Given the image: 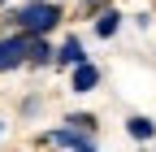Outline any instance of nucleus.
Masks as SVG:
<instances>
[{
    "instance_id": "5",
    "label": "nucleus",
    "mask_w": 156,
    "mask_h": 152,
    "mask_svg": "<svg viewBox=\"0 0 156 152\" xmlns=\"http://www.w3.org/2000/svg\"><path fill=\"white\" fill-rule=\"evenodd\" d=\"M69 83H74V91H91L95 83H100V70L87 65V61H78V65H74V74H69Z\"/></svg>"
},
{
    "instance_id": "1",
    "label": "nucleus",
    "mask_w": 156,
    "mask_h": 152,
    "mask_svg": "<svg viewBox=\"0 0 156 152\" xmlns=\"http://www.w3.org/2000/svg\"><path fill=\"white\" fill-rule=\"evenodd\" d=\"M13 22L22 26V31H30V35H48L56 22H61V9H56L52 0H30V5L13 17Z\"/></svg>"
},
{
    "instance_id": "4",
    "label": "nucleus",
    "mask_w": 156,
    "mask_h": 152,
    "mask_svg": "<svg viewBox=\"0 0 156 152\" xmlns=\"http://www.w3.org/2000/svg\"><path fill=\"white\" fill-rule=\"evenodd\" d=\"M78 61H87V52H83V39H78V35H69V39L56 48V61H52V65H69V70H74Z\"/></svg>"
},
{
    "instance_id": "8",
    "label": "nucleus",
    "mask_w": 156,
    "mask_h": 152,
    "mask_svg": "<svg viewBox=\"0 0 156 152\" xmlns=\"http://www.w3.org/2000/svg\"><path fill=\"white\" fill-rule=\"evenodd\" d=\"M0 5H5V0H0Z\"/></svg>"
},
{
    "instance_id": "3",
    "label": "nucleus",
    "mask_w": 156,
    "mask_h": 152,
    "mask_svg": "<svg viewBox=\"0 0 156 152\" xmlns=\"http://www.w3.org/2000/svg\"><path fill=\"white\" fill-rule=\"evenodd\" d=\"M48 143H61V148H83V152H91L95 148V135H91V130L87 126H65V130H52V135H48Z\"/></svg>"
},
{
    "instance_id": "2",
    "label": "nucleus",
    "mask_w": 156,
    "mask_h": 152,
    "mask_svg": "<svg viewBox=\"0 0 156 152\" xmlns=\"http://www.w3.org/2000/svg\"><path fill=\"white\" fill-rule=\"evenodd\" d=\"M30 44H35V35H30V31H22V35H9V39H0V70L30 65Z\"/></svg>"
},
{
    "instance_id": "6",
    "label": "nucleus",
    "mask_w": 156,
    "mask_h": 152,
    "mask_svg": "<svg viewBox=\"0 0 156 152\" xmlns=\"http://www.w3.org/2000/svg\"><path fill=\"white\" fill-rule=\"evenodd\" d=\"M117 26H122V13H117V9H108V13H100V17H95V35H100V39L117 35Z\"/></svg>"
},
{
    "instance_id": "7",
    "label": "nucleus",
    "mask_w": 156,
    "mask_h": 152,
    "mask_svg": "<svg viewBox=\"0 0 156 152\" xmlns=\"http://www.w3.org/2000/svg\"><path fill=\"white\" fill-rule=\"evenodd\" d=\"M126 130H130L134 139H152V122H147V118H130V122H126Z\"/></svg>"
}]
</instances>
